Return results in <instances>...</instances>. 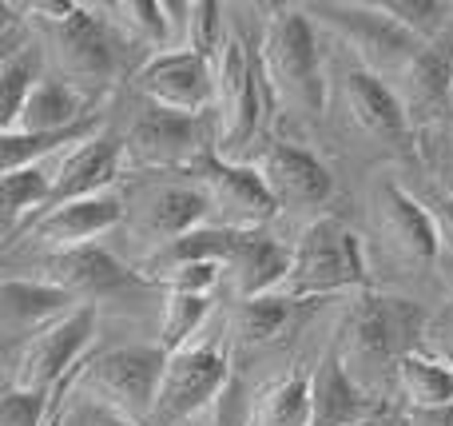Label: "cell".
<instances>
[{"mask_svg": "<svg viewBox=\"0 0 453 426\" xmlns=\"http://www.w3.org/2000/svg\"><path fill=\"white\" fill-rule=\"evenodd\" d=\"M48 426H60V403H56V414H52V422Z\"/></svg>", "mask_w": 453, "mask_h": 426, "instance_id": "cell-42", "label": "cell"}, {"mask_svg": "<svg viewBox=\"0 0 453 426\" xmlns=\"http://www.w3.org/2000/svg\"><path fill=\"white\" fill-rule=\"evenodd\" d=\"M211 295H164V315H159V347L167 355H180L196 343V335L203 331L207 315H211Z\"/></svg>", "mask_w": 453, "mask_h": 426, "instance_id": "cell-30", "label": "cell"}, {"mask_svg": "<svg viewBox=\"0 0 453 426\" xmlns=\"http://www.w3.org/2000/svg\"><path fill=\"white\" fill-rule=\"evenodd\" d=\"M430 311L406 295L390 291H358L342 311V323L334 331V347L342 351V363L370 395L394 383L398 363L426 347ZM382 399V395H378Z\"/></svg>", "mask_w": 453, "mask_h": 426, "instance_id": "cell-1", "label": "cell"}, {"mask_svg": "<svg viewBox=\"0 0 453 426\" xmlns=\"http://www.w3.org/2000/svg\"><path fill=\"white\" fill-rule=\"evenodd\" d=\"M446 124H453V96H449V120H446Z\"/></svg>", "mask_w": 453, "mask_h": 426, "instance_id": "cell-43", "label": "cell"}, {"mask_svg": "<svg viewBox=\"0 0 453 426\" xmlns=\"http://www.w3.org/2000/svg\"><path fill=\"white\" fill-rule=\"evenodd\" d=\"M167 371V351L159 343H127L100 351L72 375V395H84L135 422H151L159 383Z\"/></svg>", "mask_w": 453, "mask_h": 426, "instance_id": "cell-4", "label": "cell"}, {"mask_svg": "<svg viewBox=\"0 0 453 426\" xmlns=\"http://www.w3.org/2000/svg\"><path fill=\"white\" fill-rule=\"evenodd\" d=\"M311 399H314L311 426H358L386 407L382 399L370 395V391L346 371L342 351L334 347V339H330V347L322 351L311 371Z\"/></svg>", "mask_w": 453, "mask_h": 426, "instance_id": "cell-21", "label": "cell"}, {"mask_svg": "<svg viewBox=\"0 0 453 426\" xmlns=\"http://www.w3.org/2000/svg\"><path fill=\"white\" fill-rule=\"evenodd\" d=\"M342 96H346L350 120L366 136H378V140H406V136H414L406 104H402L398 88L386 76L362 68V64H350L342 76Z\"/></svg>", "mask_w": 453, "mask_h": 426, "instance_id": "cell-23", "label": "cell"}, {"mask_svg": "<svg viewBox=\"0 0 453 426\" xmlns=\"http://www.w3.org/2000/svg\"><path fill=\"white\" fill-rule=\"evenodd\" d=\"M56 167H60V156L44 159V164L16 167V172H0V212H4L8 236L28 228V223L52 204Z\"/></svg>", "mask_w": 453, "mask_h": 426, "instance_id": "cell-26", "label": "cell"}, {"mask_svg": "<svg viewBox=\"0 0 453 426\" xmlns=\"http://www.w3.org/2000/svg\"><path fill=\"white\" fill-rule=\"evenodd\" d=\"M96 323H100V311L88 303V307L72 311L68 319L52 323L48 331L32 335L24 347L8 351L4 387L56 395V391H60L64 383H72V375L88 363V351H92V339H96Z\"/></svg>", "mask_w": 453, "mask_h": 426, "instance_id": "cell-6", "label": "cell"}, {"mask_svg": "<svg viewBox=\"0 0 453 426\" xmlns=\"http://www.w3.org/2000/svg\"><path fill=\"white\" fill-rule=\"evenodd\" d=\"M311 371H290L250 399V426H311Z\"/></svg>", "mask_w": 453, "mask_h": 426, "instance_id": "cell-27", "label": "cell"}, {"mask_svg": "<svg viewBox=\"0 0 453 426\" xmlns=\"http://www.w3.org/2000/svg\"><path fill=\"white\" fill-rule=\"evenodd\" d=\"M124 223L143 244H151V252L175 244L196 228H207V220L215 215L207 191L188 172H159L151 180H135L124 196Z\"/></svg>", "mask_w": 453, "mask_h": 426, "instance_id": "cell-7", "label": "cell"}, {"mask_svg": "<svg viewBox=\"0 0 453 426\" xmlns=\"http://www.w3.org/2000/svg\"><path fill=\"white\" fill-rule=\"evenodd\" d=\"M28 275L48 279V283L64 287L68 295H76L80 303L108 299V295H124L132 287H143L140 271L124 267L111 252H104L100 244L92 247H76V252H60V255H36L28 267Z\"/></svg>", "mask_w": 453, "mask_h": 426, "instance_id": "cell-16", "label": "cell"}, {"mask_svg": "<svg viewBox=\"0 0 453 426\" xmlns=\"http://www.w3.org/2000/svg\"><path fill=\"white\" fill-rule=\"evenodd\" d=\"M263 60L258 48L247 44L239 28H231L223 52L215 56V151L223 159H239L242 148H250L258 124H263Z\"/></svg>", "mask_w": 453, "mask_h": 426, "instance_id": "cell-5", "label": "cell"}, {"mask_svg": "<svg viewBox=\"0 0 453 426\" xmlns=\"http://www.w3.org/2000/svg\"><path fill=\"white\" fill-rule=\"evenodd\" d=\"M135 92L148 104L183 116H203L215 108V64L191 48L156 52L135 68Z\"/></svg>", "mask_w": 453, "mask_h": 426, "instance_id": "cell-14", "label": "cell"}, {"mask_svg": "<svg viewBox=\"0 0 453 426\" xmlns=\"http://www.w3.org/2000/svg\"><path fill=\"white\" fill-rule=\"evenodd\" d=\"M207 426H250V399L239 379H234L231 387L223 391L219 403L211 407V422Z\"/></svg>", "mask_w": 453, "mask_h": 426, "instance_id": "cell-38", "label": "cell"}, {"mask_svg": "<svg viewBox=\"0 0 453 426\" xmlns=\"http://www.w3.org/2000/svg\"><path fill=\"white\" fill-rule=\"evenodd\" d=\"M298 303L287 295H258V299H242L234 311V335L247 347H266L287 331L290 315H295Z\"/></svg>", "mask_w": 453, "mask_h": 426, "instance_id": "cell-31", "label": "cell"}, {"mask_svg": "<svg viewBox=\"0 0 453 426\" xmlns=\"http://www.w3.org/2000/svg\"><path fill=\"white\" fill-rule=\"evenodd\" d=\"M370 223L382 236V244L406 263L430 267L441 255V231L434 212L426 207L422 196L398 183L394 175H382L370 188Z\"/></svg>", "mask_w": 453, "mask_h": 426, "instance_id": "cell-13", "label": "cell"}, {"mask_svg": "<svg viewBox=\"0 0 453 426\" xmlns=\"http://www.w3.org/2000/svg\"><path fill=\"white\" fill-rule=\"evenodd\" d=\"M398 96L406 104V116L414 132L449 120V96H453V28L426 44L410 60V68L398 76Z\"/></svg>", "mask_w": 453, "mask_h": 426, "instance_id": "cell-19", "label": "cell"}, {"mask_svg": "<svg viewBox=\"0 0 453 426\" xmlns=\"http://www.w3.org/2000/svg\"><path fill=\"white\" fill-rule=\"evenodd\" d=\"M127 172V148L119 132H100L88 143L64 151L60 167H56V191L48 207L72 204V199H92L111 191ZM44 207V212H48Z\"/></svg>", "mask_w": 453, "mask_h": 426, "instance_id": "cell-20", "label": "cell"}, {"mask_svg": "<svg viewBox=\"0 0 453 426\" xmlns=\"http://www.w3.org/2000/svg\"><path fill=\"white\" fill-rule=\"evenodd\" d=\"M234 244H239V231L234 228L207 223V228L188 231V236L175 239V244H164V247H156V252H148L135 271H140L143 283H159L164 275H172V271H180V267H191V263H223L226 267Z\"/></svg>", "mask_w": 453, "mask_h": 426, "instance_id": "cell-25", "label": "cell"}, {"mask_svg": "<svg viewBox=\"0 0 453 426\" xmlns=\"http://www.w3.org/2000/svg\"><path fill=\"white\" fill-rule=\"evenodd\" d=\"M430 355H438L441 363L453 367V283H449V295L438 311L430 315V327H426V347Z\"/></svg>", "mask_w": 453, "mask_h": 426, "instance_id": "cell-37", "label": "cell"}, {"mask_svg": "<svg viewBox=\"0 0 453 426\" xmlns=\"http://www.w3.org/2000/svg\"><path fill=\"white\" fill-rule=\"evenodd\" d=\"M266 88L295 116H322L326 108V76H322L319 32L306 8H274L258 36Z\"/></svg>", "mask_w": 453, "mask_h": 426, "instance_id": "cell-3", "label": "cell"}, {"mask_svg": "<svg viewBox=\"0 0 453 426\" xmlns=\"http://www.w3.org/2000/svg\"><path fill=\"white\" fill-rule=\"evenodd\" d=\"M223 275H226L223 263H191V267H180V271H172V275H164L159 287H164V291H180V295H215Z\"/></svg>", "mask_w": 453, "mask_h": 426, "instance_id": "cell-36", "label": "cell"}, {"mask_svg": "<svg viewBox=\"0 0 453 426\" xmlns=\"http://www.w3.org/2000/svg\"><path fill=\"white\" fill-rule=\"evenodd\" d=\"M188 175L207 191L211 212L223 220V228L258 231L282 212L263 175L250 167V159H223L219 151H207L188 167Z\"/></svg>", "mask_w": 453, "mask_h": 426, "instance_id": "cell-12", "label": "cell"}, {"mask_svg": "<svg viewBox=\"0 0 453 426\" xmlns=\"http://www.w3.org/2000/svg\"><path fill=\"white\" fill-rule=\"evenodd\" d=\"M231 383H234L231 355H226L219 343H191L180 355H167V371H164V383H159L151 422L180 426V422L196 419L207 407L219 403Z\"/></svg>", "mask_w": 453, "mask_h": 426, "instance_id": "cell-11", "label": "cell"}, {"mask_svg": "<svg viewBox=\"0 0 453 426\" xmlns=\"http://www.w3.org/2000/svg\"><path fill=\"white\" fill-rule=\"evenodd\" d=\"M370 291V263L358 231L338 215H319L306 223L290 247V271L279 295L295 303L330 299V295Z\"/></svg>", "mask_w": 453, "mask_h": 426, "instance_id": "cell-2", "label": "cell"}, {"mask_svg": "<svg viewBox=\"0 0 453 426\" xmlns=\"http://www.w3.org/2000/svg\"><path fill=\"white\" fill-rule=\"evenodd\" d=\"M40 80H44V48L36 40L12 56H0V112H4L0 132H8L16 124V116L24 112L28 96L40 88Z\"/></svg>", "mask_w": 453, "mask_h": 426, "instance_id": "cell-29", "label": "cell"}, {"mask_svg": "<svg viewBox=\"0 0 453 426\" xmlns=\"http://www.w3.org/2000/svg\"><path fill=\"white\" fill-rule=\"evenodd\" d=\"M394 391L402 395V407H441L453 403V367L441 363L430 351H414L398 363Z\"/></svg>", "mask_w": 453, "mask_h": 426, "instance_id": "cell-28", "label": "cell"}, {"mask_svg": "<svg viewBox=\"0 0 453 426\" xmlns=\"http://www.w3.org/2000/svg\"><path fill=\"white\" fill-rule=\"evenodd\" d=\"M358 426H414V422H410L406 407H382V411L370 414V419L358 422Z\"/></svg>", "mask_w": 453, "mask_h": 426, "instance_id": "cell-41", "label": "cell"}, {"mask_svg": "<svg viewBox=\"0 0 453 426\" xmlns=\"http://www.w3.org/2000/svg\"><path fill=\"white\" fill-rule=\"evenodd\" d=\"M410 422L414 426H453V403L441 407H410Z\"/></svg>", "mask_w": 453, "mask_h": 426, "instance_id": "cell-40", "label": "cell"}, {"mask_svg": "<svg viewBox=\"0 0 453 426\" xmlns=\"http://www.w3.org/2000/svg\"><path fill=\"white\" fill-rule=\"evenodd\" d=\"M100 100H104V92L80 88L64 76H44L8 132H28V136L72 132V128H80V124L100 120Z\"/></svg>", "mask_w": 453, "mask_h": 426, "instance_id": "cell-22", "label": "cell"}, {"mask_svg": "<svg viewBox=\"0 0 453 426\" xmlns=\"http://www.w3.org/2000/svg\"><path fill=\"white\" fill-rule=\"evenodd\" d=\"M76 307H88L64 287L48 283L36 275H4L0 283V331H4V347L16 351L32 339V335L48 331L52 323L68 319Z\"/></svg>", "mask_w": 453, "mask_h": 426, "instance_id": "cell-18", "label": "cell"}, {"mask_svg": "<svg viewBox=\"0 0 453 426\" xmlns=\"http://www.w3.org/2000/svg\"><path fill=\"white\" fill-rule=\"evenodd\" d=\"M414 151L430 172V180L438 183V191L453 199V124H434L414 132Z\"/></svg>", "mask_w": 453, "mask_h": 426, "instance_id": "cell-33", "label": "cell"}, {"mask_svg": "<svg viewBox=\"0 0 453 426\" xmlns=\"http://www.w3.org/2000/svg\"><path fill=\"white\" fill-rule=\"evenodd\" d=\"M226 36H231V24H226L223 4H211V0H196L188 4V28H183V48L199 52L203 60L215 64V56L223 52Z\"/></svg>", "mask_w": 453, "mask_h": 426, "instance_id": "cell-32", "label": "cell"}, {"mask_svg": "<svg viewBox=\"0 0 453 426\" xmlns=\"http://www.w3.org/2000/svg\"><path fill=\"white\" fill-rule=\"evenodd\" d=\"M124 215H127L124 196L104 191V196H92V199H72V204L48 207L20 236L32 247V259L36 255H60V252H76V247H92L100 236L116 231L124 223Z\"/></svg>", "mask_w": 453, "mask_h": 426, "instance_id": "cell-15", "label": "cell"}, {"mask_svg": "<svg viewBox=\"0 0 453 426\" xmlns=\"http://www.w3.org/2000/svg\"><path fill=\"white\" fill-rule=\"evenodd\" d=\"M426 207L434 212V220H438V231H441V252L453 255V199L446 196V191L434 188L430 196H422Z\"/></svg>", "mask_w": 453, "mask_h": 426, "instance_id": "cell-39", "label": "cell"}, {"mask_svg": "<svg viewBox=\"0 0 453 426\" xmlns=\"http://www.w3.org/2000/svg\"><path fill=\"white\" fill-rule=\"evenodd\" d=\"M314 24H326L330 32L346 40L354 48V64L378 72V76H394L410 68L418 52H422V40H414L398 20L382 12L374 0H322V4H306Z\"/></svg>", "mask_w": 453, "mask_h": 426, "instance_id": "cell-8", "label": "cell"}, {"mask_svg": "<svg viewBox=\"0 0 453 426\" xmlns=\"http://www.w3.org/2000/svg\"><path fill=\"white\" fill-rule=\"evenodd\" d=\"M60 403V391L44 395V391H16L4 387L0 395V426H48Z\"/></svg>", "mask_w": 453, "mask_h": 426, "instance_id": "cell-34", "label": "cell"}, {"mask_svg": "<svg viewBox=\"0 0 453 426\" xmlns=\"http://www.w3.org/2000/svg\"><path fill=\"white\" fill-rule=\"evenodd\" d=\"M250 167L263 175L279 207L303 212V207H322L334 196V175L314 151L298 143H266L250 156Z\"/></svg>", "mask_w": 453, "mask_h": 426, "instance_id": "cell-17", "label": "cell"}, {"mask_svg": "<svg viewBox=\"0 0 453 426\" xmlns=\"http://www.w3.org/2000/svg\"><path fill=\"white\" fill-rule=\"evenodd\" d=\"M290 271V247L279 244L274 236L258 231H239L231 259H226V275L234 283L239 299H258V295H279Z\"/></svg>", "mask_w": 453, "mask_h": 426, "instance_id": "cell-24", "label": "cell"}, {"mask_svg": "<svg viewBox=\"0 0 453 426\" xmlns=\"http://www.w3.org/2000/svg\"><path fill=\"white\" fill-rule=\"evenodd\" d=\"M127 172L132 175H159V172H188L199 156L215 151L203 116H183L148 104V112L132 120L124 132Z\"/></svg>", "mask_w": 453, "mask_h": 426, "instance_id": "cell-10", "label": "cell"}, {"mask_svg": "<svg viewBox=\"0 0 453 426\" xmlns=\"http://www.w3.org/2000/svg\"><path fill=\"white\" fill-rule=\"evenodd\" d=\"M48 44V60L60 68L64 80L80 88H108L119 76V48L124 36L111 28L108 16H96L88 4H76V12L64 20L40 24Z\"/></svg>", "mask_w": 453, "mask_h": 426, "instance_id": "cell-9", "label": "cell"}, {"mask_svg": "<svg viewBox=\"0 0 453 426\" xmlns=\"http://www.w3.org/2000/svg\"><path fill=\"white\" fill-rule=\"evenodd\" d=\"M60 426H143L127 414L111 411L104 403H92L84 395H72V383L60 387Z\"/></svg>", "mask_w": 453, "mask_h": 426, "instance_id": "cell-35", "label": "cell"}]
</instances>
